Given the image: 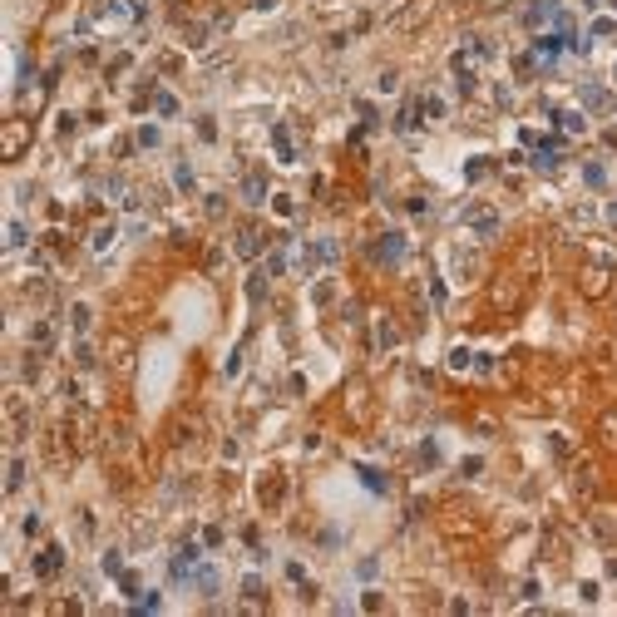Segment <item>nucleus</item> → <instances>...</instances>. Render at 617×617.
<instances>
[{"label": "nucleus", "mask_w": 617, "mask_h": 617, "mask_svg": "<svg viewBox=\"0 0 617 617\" xmlns=\"http://www.w3.org/2000/svg\"><path fill=\"white\" fill-rule=\"evenodd\" d=\"M20 148H25V124L15 119V124L5 129V158H20Z\"/></svg>", "instance_id": "1"}]
</instances>
